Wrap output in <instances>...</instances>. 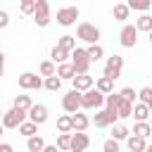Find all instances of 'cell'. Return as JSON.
Returning <instances> with one entry per match:
<instances>
[{"instance_id":"23","label":"cell","mask_w":152,"mask_h":152,"mask_svg":"<svg viewBox=\"0 0 152 152\" xmlns=\"http://www.w3.org/2000/svg\"><path fill=\"white\" fill-rule=\"evenodd\" d=\"M50 57H52V62H55V64H62V62H66V57H71V52H69V50H64V48H59V45H55V48H52V52H50Z\"/></svg>"},{"instance_id":"6","label":"cell","mask_w":152,"mask_h":152,"mask_svg":"<svg viewBox=\"0 0 152 152\" xmlns=\"http://www.w3.org/2000/svg\"><path fill=\"white\" fill-rule=\"evenodd\" d=\"M81 90H76V88H71L64 97H62V109L66 112V114H74V112H78L81 109Z\"/></svg>"},{"instance_id":"45","label":"cell","mask_w":152,"mask_h":152,"mask_svg":"<svg viewBox=\"0 0 152 152\" xmlns=\"http://www.w3.org/2000/svg\"><path fill=\"white\" fill-rule=\"evenodd\" d=\"M147 107H150V109H152V97H150V102H147Z\"/></svg>"},{"instance_id":"9","label":"cell","mask_w":152,"mask_h":152,"mask_svg":"<svg viewBox=\"0 0 152 152\" xmlns=\"http://www.w3.org/2000/svg\"><path fill=\"white\" fill-rule=\"evenodd\" d=\"M78 17H81V12H78V7H74V5L57 10V24H59V26H74Z\"/></svg>"},{"instance_id":"11","label":"cell","mask_w":152,"mask_h":152,"mask_svg":"<svg viewBox=\"0 0 152 152\" xmlns=\"http://www.w3.org/2000/svg\"><path fill=\"white\" fill-rule=\"evenodd\" d=\"M119 43L124 48H135V43H138V28L133 24H126L121 28V33H119Z\"/></svg>"},{"instance_id":"7","label":"cell","mask_w":152,"mask_h":152,"mask_svg":"<svg viewBox=\"0 0 152 152\" xmlns=\"http://www.w3.org/2000/svg\"><path fill=\"white\" fill-rule=\"evenodd\" d=\"M33 21L45 28L50 24V2L48 0H36V10H33Z\"/></svg>"},{"instance_id":"31","label":"cell","mask_w":152,"mask_h":152,"mask_svg":"<svg viewBox=\"0 0 152 152\" xmlns=\"http://www.w3.org/2000/svg\"><path fill=\"white\" fill-rule=\"evenodd\" d=\"M38 71H40V76H55V74H57V66H55L52 59H45V62H40Z\"/></svg>"},{"instance_id":"35","label":"cell","mask_w":152,"mask_h":152,"mask_svg":"<svg viewBox=\"0 0 152 152\" xmlns=\"http://www.w3.org/2000/svg\"><path fill=\"white\" fill-rule=\"evenodd\" d=\"M57 147H59L62 152L71 150V133H59V135H57Z\"/></svg>"},{"instance_id":"2","label":"cell","mask_w":152,"mask_h":152,"mask_svg":"<svg viewBox=\"0 0 152 152\" xmlns=\"http://www.w3.org/2000/svg\"><path fill=\"white\" fill-rule=\"evenodd\" d=\"M76 38H81V40H86L88 45H93V43H97V40H100V28H97L95 24L81 21V24H78V28H76Z\"/></svg>"},{"instance_id":"12","label":"cell","mask_w":152,"mask_h":152,"mask_svg":"<svg viewBox=\"0 0 152 152\" xmlns=\"http://www.w3.org/2000/svg\"><path fill=\"white\" fill-rule=\"evenodd\" d=\"M88 145H90V138H88L86 131H76V133H71V150H69V152H86Z\"/></svg>"},{"instance_id":"15","label":"cell","mask_w":152,"mask_h":152,"mask_svg":"<svg viewBox=\"0 0 152 152\" xmlns=\"http://www.w3.org/2000/svg\"><path fill=\"white\" fill-rule=\"evenodd\" d=\"M126 147L131 150V152H145V147H147V140L142 138V135H128L126 138Z\"/></svg>"},{"instance_id":"8","label":"cell","mask_w":152,"mask_h":152,"mask_svg":"<svg viewBox=\"0 0 152 152\" xmlns=\"http://www.w3.org/2000/svg\"><path fill=\"white\" fill-rule=\"evenodd\" d=\"M116 112L114 109H97L95 112V119H93V124H95V128H107V126H114L116 124Z\"/></svg>"},{"instance_id":"30","label":"cell","mask_w":152,"mask_h":152,"mask_svg":"<svg viewBox=\"0 0 152 152\" xmlns=\"http://www.w3.org/2000/svg\"><path fill=\"white\" fill-rule=\"evenodd\" d=\"M128 135H131V131H128L124 124H114V126H112V138H114V140H126Z\"/></svg>"},{"instance_id":"29","label":"cell","mask_w":152,"mask_h":152,"mask_svg":"<svg viewBox=\"0 0 152 152\" xmlns=\"http://www.w3.org/2000/svg\"><path fill=\"white\" fill-rule=\"evenodd\" d=\"M12 107L28 112V109L33 107V102H31V97H28V95H17V97H14V102H12Z\"/></svg>"},{"instance_id":"3","label":"cell","mask_w":152,"mask_h":152,"mask_svg":"<svg viewBox=\"0 0 152 152\" xmlns=\"http://www.w3.org/2000/svg\"><path fill=\"white\" fill-rule=\"evenodd\" d=\"M71 64H74L76 74H88V69H90L93 62H90L86 48H76V50H71Z\"/></svg>"},{"instance_id":"34","label":"cell","mask_w":152,"mask_h":152,"mask_svg":"<svg viewBox=\"0 0 152 152\" xmlns=\"http://www.w3.org/2000/svg\"><path fill=\"white\" fill-rule=\"evenodd\" d=\"M57 45L71 52V50H76V36H62V38L57 40Z\"/></svg>"},{"instance_id":"41","label":"cell","mask_w":152,"mask_h":152,"mask_svg":"<svg viewBox=\"0 0 152 152\" xmlns=\"http://www.w3.org/2000/svg\"><path fill=\"white\" fill-rule=\"evenodd\" d=\"M0 152H14V147L10 142H0Z\"/></svg>"},{"instance_id":"47","label":"cell","mask_w":152,"mask_h":152,"mask_svg":"<svg viewBox=\"0 0 152 152\" xmlns=\"http://www.w3.org/2000/svg\"><path fill=\"white\" fill-rule=\"evenodd\" d=\"M147 38H150V43H152V31H150V33H147Z\"/></svg>"},{"instance_id":"38","label":"cell","mask_w":152,"mask_h":152,"mask_svg":"<svg viewBox=\"0 0 152 152\" xmlns=\"http://www.w3.org/2000/svg\"><path fill=\"white\" fill-rule=\"evenodd\" d=\"M102 152H119V140H114V138L104 140V145H102Z\"/></svg>"},{"instance_id":"10","label":"cell","mask_w":152,"mask_h":152,"mask_svg":"<svg viewBox=\"0 0 152 152\" xmlns=\"http://www.w3.org/2000/svg\"><path fill=\"white\" fill-rule=\"evenodd\" d=\"M43 78L38 76V74H33V71H24L21 76H19V88L21 90H38V88H43Z\"/></svg>"},{"instance_id":"28","label":"cell","mask_w":152,"mask_h":152,"mask_svg":"<svg viewBox=\"0 0 152 152\" xmlns=\"http://www.w3.org/2000/svg\"><path fill=\"white\" fill-rule=\"evenodd\" d=\"M43 88H48L50 93H57L59 88H62V78L55 74V76H45V83H43Z\"/></svg>"},{"instance_id":"39","label":"cell","mask_w":152,"mask_h":152,"mask_svg":"<svg viewBox=\"0 0 152 152\" xmlns=\"http://www.w3.org/2000/svg\"><path fill=\"white\" fill-rule=\"evenodd\" d=\"M138 97H140V102H145V104H147V102H150V97H152V88H150V86L140 88V90H138Z\"/></svg>"},{"instance_id":"33","label":"cell","mask_w":152,"mask_h":152,"mask_svg":"<svg viewBox=\"0 0 152 152\" xmlns=\"http://www.w3.org/2000/svg\"><path fill=\"white\" fill-rule=\"evenodd\" d=\"M131 10H138V12H147L150 7H152V0H128L126 2Z\"/></svg>"},{"instance_id":"5","label":"cell","mask_w":152,"mask_h":152,"mask_svg":"<svg viewBox=\"0 0 152 152\" xmlns=\"http://www.w3.org/2000/svg\"><path fill=\"white\" fill-rule=\"evenodd\" d=\"M121 71H124V57L121 55L107 57V62H104V76H109L112 81H116L121 76Z\"/></svg>"},{"instance_id":"26","label":"cell","mask_w":152,"mask_h":152,"mask_svg":"<svg viewBox=\"0 0 152 152\" xmlns=\"http://www.w3.org/2000/svg\"><path fill=\"white\" fill-rule=\"evenodd\" d=\"M86 52H88V57H90V62H100V59L104 57V50H102V45H97V43H93V45H88V48H86Z\"/></svg>"},{"instance_id":"48","label":"cell","mask_w":152,"mask_h":152,"mask_svg":"<svg viewBox=\"0 0 152 152\" xmlns=\"http://www.w3.org/2000/svg\"><path fill=\"white\" fill-rule=\"evenodd\" d=\"M2 114H5V112H2V109H0V121H2Z\"/></svg>"},{"instance_id":"24","label":"cell","mask_w":152,"mask_h":152,"mask_svg":"<svg viewBox=\"0 0 152 152\" xmlns=\"http://www.w3.org/2000/svg\"><path fill=\"white\" fill-rule=\"evenodd\" d=\"M57 131H59V133H71V131H74L71 114H62V116L57 119Z\"/></svg>"},{"instance_id":"1","label":"cell","mask_w":152,"mask_h":152,"mask_svg":"<svg viewBox=\"0 0 152 152\" xmlns=\"http://www.w3.org/2000/svg\"><path fill=\"white\" fill-rule=\"evenodd\" d=\"M104 104V93H100L97 88H90L81 95V107L83 109H100Z\"/></svg>"},{"instance_id":"13","label":"cell","mask_w":152,"mask_h":152,"mask_svg":"<svg viewBox=\"0 0 152 152\" xmlns=\"http://www.w3.org/2000/svg\"><path fill=\"white\" fill-rule=\"evenodd\" d=\"M71 83H74V88H76V90L86 93V90H90V88L95 86V78H93L90 74H76V76L71 78Z\"/></svg>"},{"instance_id":"42","label":"cell","mask_w":152,"mask_h":152,"mask_svg":"<svg viewBox=\"0 0 152 152\" xmlns=\"http://www.w3.org/2000/svg\"><path fill=\"white\" fill-rule=\"evenodd\" d=\"M5 74V52H0V78Z\"/></svg>"},{"instance_id":"21","label":"cell","mask_w":152,"mask_h":152,"mask_svg":"<svg viewBox=\"0 0 152 152\" xmlns=\"http://www.w3.org/2000/svg\"><path fill=\"white\" fill-rule=\"evenodd\" d=\"M95 88H97L100 93H104V95H109V93L114 90V81H112L109 76H104V74H102V76H100V78L95 81Z\"/></svg>"},{"instance_id":"16","label":"cell","mask_w":152,"mask_h":152,"mask_svg":"<svg viewBox=\"0 0 152 152\" xmlns=\"http://www.w3.org/2000/svg\"><path fill=\"white\" fill-rule=\"evenodd\" d=\"M150 114H152V109L145 102H133V116H135V121H147Z\"/></svg>"},{"instance_id":"20","label":"cell","mask_w":152,"mask_h":152,"mask_svg":"<svg viewBox=\"0 0 152 152\" xmlns=\"http://www.w3.org/2000/svg\"><path fill=\"white\" fill-rule=\"evenodd\" d=\"M128 14H131V7H128L126 2H119V5H114V10H112V17H114L116 21H126Z\"/></svg>"},{"instance_id":"14","label":"cell","mask_w":152,"mask_h":152,"mask_svg":"<svg viewBox=\"0 0 152 152\" xmlns=\"http://www.w3.org/2000/svg\"><path fill=\"white\" fill-rule=\"evenodd\" d=\"M28 119H31L33 124L43 126V124L48 121V107H45V104H33V107L28 109Z\"/></svg>"},{"instance_id":"46","label":"cell","mask_w":152,"mask_h":152,"mask_svg":"<svg viewBox=\"0 0 152 152\" xmlns=\"http://www.w3.org/2000/svg\"><path fill=\"white\" fill-rule=\"evenodd\" d=\"M2 131H5V126H2V124H0V135H2Z\"/></svg>"},{"instance_id":"27","label":"cell","mask_w":152,"mask_h":152,"mask_svg":"<svg viewBox=\"0 0 152 152\" xmlns=\"http://www.w3.org/2000/svg\"><path fill=\"white\" fill-rule=\"evenodd\" d=\"M135 28L150 33V31H152V14H145V12H142V14L138 17V21H135Z\"/></svg>"},{"instance_id":"25","label":"cell","mask_w":152,"mask_h":152,"mask_svg":"<svg viewBox=\"0 0 152 152\" xmlns=\"http://www.w3.org/2000/svg\"><path fill=\"white\" fill-rule=\"evenodd\" d=\"M26 147H28V152H43L45 150V140L40 135H31L26 140Z\"/></svg>"},{"instance_id":"17","label":"cell","mask_w":152,"mask_h":152,"mask_svg":"<svg viewBox=\"0 0 152 152\" xmlns=\"http://www.w3.org/2000/svg\"><path fill=\"white\" fill-rule=\"evenodd\" d=\"M57 76H59L62 81H64V78H66V81H71V78L76 76L74 64H71V62H62V64H57Z\"/></svg>"},{"instance_id":"44","label":"cell","mask_w":152,"mask_h":152,"mask_svg":"<svg viewBox=\"0 0 152 152\" xmlns=\"http://www.w3.org/2000/svg\"><path fill=\"white\" fill-rule=\"evenodd\" d=\"M145 152H152V145H147V147H145Z\"/></svg>"},{"instance_id":"19","label":"cell","mask_w":152,"mask_h":152,"mask_svg":"<svg viewBox=\"0 0 152 152\" xmlns=\"http://www.w3.org/2000/svg\"><path fill=\"white\" fill-rule=\"evenodd\" d=\"M71 124H74V131H86L90 126V119L86 114H81V112H74L71 114Z\"/></svg>"},{"instance_id":"43","label":"cell","mask_w":152,"mask_h":152,"mask_svg":"<svg viewBox=\"0 0 152 152\" xmlns=\"http://www.w3.org/2000/svg\"><path fill=\"white\" fill-rule=\"evenodd\" d=\"M43 152H62V150H59L57 145H45V150H43Z\"/></svg>"},{"instance_id":"18","label":"cell","mask_w":152,"mask_h":152,"mask_svg":"<svg viewBox=\"0 0 152 152\" xmlns=\"http://www.w3.org/2000/svg\"><path fill=\"white\" fill-rule=\"evenodd\" d=\"M116 116L119 119H128V116H133V102H128V100H119V104H116Z\"/></svg>"},{"instance_id":"49","label":"cell","mask_w":152,"mask_h":152,"mask_svg":"<svg viewBox=\"0 0 152 152\" xmlns=\"http://www.w3.org/2000/svg\"><path fill=\"white\" fill-rule=\"evenodd\" d=\"M150 126H152V121H150Z\"/></svg>"},{"instance_id":"50","label":"cell","mask_w":152,"mask_h":152,"mask_svg":"<svg viewBox=\"0 0 152 152\" xmlns=\"http://www.w3.org/2000/svg\"><path fill=\"white\" fill-rule=\"evenodd\" d=\"M128 152H131V150H128Z\"/></svg>"},{"instance_id":"40","label":"cell","mask_w":152,"mask_h":152,"mask_svg":"<svg viewBox=\"0 0 152 152\" xmlns=\"http://www.w3.org/2000/svg\"><path fill=\"white\" fill-rule=\"evenodd\" d=\"M10 26V14L5 10H0V28H7Z\"/></svg>"},{"instance_id":"36","label":"cell","mask_w":152,"mask_h":152,"mask_svg":"<svg viewBox=\"0 0 152 152\" xmlns=\"http://www.w3.org/2000/svg\"><path fill=\"white\" fill-rule=\"evenodd\" d=\"M19 10H21V14H33L36 0H19Z\"/></svg>"},{"instance_id":"32","label":"cell","mask_w":152,"mask_h":152,"mask_svg":"<svg viewBox=\"0 0 152 152\" xmlns=\"http://www.w3.org/2000/svg\"><path fill=\"white\" fill-rule=\"evenodd\" d=\"M133 133H135V135H142V138H147V135L152 133V126H150L147 121H135V126H133Z\"/></svg>"},{"instance_id":"4","label":"cell","mask_w":152,"mask_h":152,"mask_svg":"<svg viewBox=\"0 0 152 152\" xmlns=\"http://www.w3.org/2000/svg\"><path fill=\"white\" fill-rule=\"evenodd\" d=\"M26 116H28V112L12 107L10 112H5V114H2V121H0V124H2L5 128H19V124H21V121H26Z\"/></svg>"},{"instance_id":"22","label":"cell","mask_w":152,"mask_h":152,"mask_svg":"<svg viewBox=\"0 0 152 152\" xmlns=\"http://www.w3.org/2000/svg\"><path fill=\"white\" fill-rule=\"evenodd\" d=\"M19 133H21L24 138H31V135H38V124H33L31 119H28V121H21V124H19Z\"/></svg>"},{"instance_id":"37","label":"cell","mask_w":152,"mask_h":152,"mask_svg":"<svg viewBox=\"0 0 152 152\" xmlns=\"http://www.w3.org/2000/svg\"><path fill=\"white\" fill-rule=\"evenodd\" d=\"M119 95H121L124 100H128V102H135L138 90H133V88H121V90H119Z\"/></svg>"}]
</instances>
